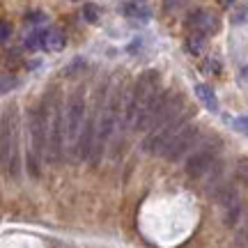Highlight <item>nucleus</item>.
<instances>
[{
    "label": "nucleus",
    "mask_w": 248,
    "mask_h": 248,
    "mask_svg": "<svg viewBox=\"0 0 248 248\" xmlns=\"http://www.w3.org/2000/svg\"><path fill=\"white\" fill-rule=\"evenodd\" d=\"M120 104H122V90L117 88L110 99H108V106L101 108V115H99V126H97V136H94V145L90 152V166L97 168L99 161L104 159V152L106 145L110 140V136L117 126V117H120Z\"/></svg>",
    "instance_id": "nucleus-1"
},
{
    "label": "nucleus",
    "mask_w": 248,
    "mask_h": 248,
    "mask_svg": "<svg viewBox=\"0 0 248 248\" xmlns=\"http://www.w3.org/2000/svg\"><path fill=\"white\" fill-rule=\"evenodd\" d=\"M156 92H159V71H154V69L142 71L140 76L136 78L131 94H129L126 110H124V122H129V126H133L138 113L150 104L152 97H154Z\"/></svg>",
    "instance_id": "nucleus-2"
},
{
    "label": "nucleus",
    "mask_w": 248,
    "mask_h": 248,
    "mask_svg": "<svg viewBox=\"0 0 248 248\" xmlns=\"http://www.w3.org/2000/svg\"><path fill=\"white\" fill-rule=\"evenodd\" d=\"M48 104V101H46ZM64 113H62V101L58 90L51 97V104H48V161L53 163H62V156H64Z\"/></svg>",
    "instance_id": "nucleus-3"
},
{
    "label": "nucleus",
    "mask_w": 248,
    "mask_h": 248,
    "mask_svg": "<svg viewBox=\"0 0 248 248\" xmlns=\"http://www.w3.org/2000/svg\"><path fill=\"white\" fill-rule=\"evenodd\" d=\"M28 129H30V147H32L30 152L37 159H44L48 154V104L46 101L30 110Z\"/></svg>",
    "instance_id": "nucleus-4"
},
{
    "label": "nucleus",
    "mask_w": 248,
    "mask_h": 248,
    "mask_svg": "<svg viewBox=\"0 0 248 248\" xmlns=\"http://www.w3.org/2000/svg\"><path fill=\"white\" fill-rule=\"evenodd\" d=\"M188 117H191V113H182V115H177L172 122L163 124V126H159L156 131H152L150 136H147V140L142 142V147H145V152H150V154H156V156H166V152H168L170 142L177 138V133L184 129L186 124H188Z\"/></svg>",
    "instance_id": "nucleus-5"
},
{
    "label": "nucleus",
    "mask_w": 248,
    "mask_h": 248,
    "mask_svg": "<svg viewBox=\"0 0 248 248\" xmlns=\"http://www.w3.org/2000/svg\"><path fill=\"white\" fill-rule=\"evenodd\" d=\"M83 124H85V97H83V90H76L69 97V104L64 110V140L78 145Z\"/></svg>",
    "instance_id": "nucleus-6"
},
{
    "label": "nucleus",
    "mask_w": 248,
    "mask_h": 248,
    "mask_svg": "<svg viewBox=\"0 0 248 248\" xmlns=\"http://www.w3.org/2000/svg\"><path fill=\"white\" fill-rule=\"evenodd\" d=\"M218 147H221V138H209L207 145H202L198 152H193V154L186 159V175L193 179H202L204 172L214 166Z\"/></svg>",
    "instance_id": "nucleus-7"
},
{
    "label": "nucleus",
    "mask_w": 248,
    "mask_h": 248,
    "mask_svg": "<svg viewBox=\"0 0 248 248\" xmlns=\"http://www.w3.org/2000/svg\"><path fill=\"white\" fill-rule=\"evenodd\" d=\"M198 138H200V129L195 126V124H186L184 129L177 133V138L170 142V147H168V152H166V159L168 161H179L182 156H186V152H191L198 145Z\"/></svg>",
    "instance_id": "nucleus-8"
},
{
    "label": "nucleus",
    "mask_w": 248,
    "mask_h": 248,
    "mask_svg": "<svg viewBox=\"0 0 248 248\" xmlns=\"http://www.w3.org/2000/svg\"><path fill=\"white\" fill-rule=\"evenodd\" d=\"M186 26L191 28L193 32H202V35H212L218 30V18L214 16L212 12L207 9H198V12H191L188 18H186Z\"/></svg>",
    "instance_id": "nucleus-9"
},
{
    "label": "nucleus",
    "mask_w": 248,
    "mask_h": 248,
    "mask_svg": "<svg viewBox=\"0 0 248 248\" xmlns=\"http://www.w3.org/2000/svg\"><path fill=\"white\" fill-rule=\"evenodd\" d=\"M44 48L46 51H55V53L64 48V35L58 28H51V30L44 32Z\"/></svg>",
    "instance_id": "nucleus-10"
},
{
    "label": "nucleus",
    "mask_w": 248,
    "mask_h": 248,
    "mask_svg": "<svg viewBox=\"0 0 248 248\" xmlns=\"http://www.w3.org/2000/svg\"><path fill=\"white\" fill-rule=\"evenodd\" d=\"M195 94H198V99H200L209 110H218V99H216V94H214V90L209 88V85L198 83V85H195Z\"/></svg>",
    "instance_id": "nucleus-11"
},
{
    "label": "nucleus",
    "mask_w": 248,
    "mask_h": 248,
    "mask_svg": "<svg viewBox=\"0 0 248 248\" xmlns=\"http://www.w3.org/2000/svg\"><path fill=\"white\" fill-rule=\"evenodd\" d=\"M239 218H241V200H234V202L223 207V221H225L228 228H234Z\"/></svg>",
    "instance_id": "nucleus-12"
},
{
    "label": "nucleus",
    "mask_w": 248,
    "mask_h": 248,
    "mask_svg": "<svg viewBox=\"0 0 248 248\" xmlns=\"http://www.w3.org/2000/svg\"><path fill=\"white\" fill-rule=\"evenodd\" d=\"M120 12L129 18H150V9H145L142 5H136V2H124Z\"/></svg>",
    "instance_id": "nucleus-13"
},
{
    "label": "nucleus",
    "mask_w": 248,
    "mask_h": 248,
    "mask_svg": "<svg viewBox=\"0 0 248 248\" xmlns=\"http://www.w3.org/2000/svg\"><path fill=\"white\" fill-rule=\"evenodd\" d=\"M204 39H207V35H202V32H193V35H188V39H186V48H188V53H202L204 48Z\"/></svg>",
    "instance_id": "nucleus-14"
},
{
    "label": "nucleus",
    "mask_w": 248,
    "mask_h": 248,
    "mask_svg": "<svg viewBox=\"0 0 248 248\" xmlns=\"http://www.w3.org/2000/svg\"><path fill=\"white\" fill-rule=\"evenodd\" d=\"M14 88H16V76L2 71V74H0V94H7V92H12Z\"/></svg>",
    "instance_id": "nucleus-15"
},
{
    "label": "nucleus",
    "mask_w": 248,
    "mask_h": 248,
    "mask_svg": "<svg viewBox=\"0 0 248 248\" xmlns=\"http://www.w3.org/2000/svg\"><path fill=\"white\" fill-rule=\"evenodd\" d=\"M85 67H88V64H85V60H83V58H76V60L71 62V64H67V69H64V76H76V74H80V71H85Z\"/></svg>",
    "instance_id": "nucleus-16"
},
{
    "label": "nucleus",
    "mask_w": 248,
    "mask_h": 248,
    "mask_svg": "<svg viewBox=\"0 0 248 248\" xmlns=\"http://www.w3.org/2000/svg\"><path fill=\"white\" fill-rule=\"evenodd\" d=\"M39 46H44V32H32V35L26 39V48H30V51H37Z\"/></svg>",
    "instance_id": "nucleus-17"
},
{
    "label": "nucleus",
    "mask_w": 248,
    "mask_h": 248,
    "mask_svg": "<svg viewBox=\"0 0 248 248\" xmlns=\"http://www.w3.org/2000/svg\"><path fill=\"white\" fill-rule=\"evenodd\" d=\"M83 16H85V21H88V23H97V21H99V9H97V5L88 2V5L83 7Z\"/></svg>",
    "instance_id": "nucleus-18"
},
{
    "label": "nucleus",
    "mask_w": 248,
    "mask_h": 248,
    "mask_svg": "<svg viewBox=\"0 0 248 248\" xmlns=\"http://www.w3.org/2000/svg\"><path fill=\"white\" fill-rule=\"evenodd\" d=\"M237 177L248 186V159H239L237 161Z\"/></svg>",
    "instance_id": "nucleus-19"
},
{
    "label": "nucleus",
    "mask_w": 248,
    "mask_h": 248,
    "mask_svg": "<svg viewBox=\"0 0 248 248\" xmlns=\"http://www.w3.org/2000/svg\"><path fill=\"white\" fill-rule=\"evenodd\" d=\"M232 124H234V129H237V131H241L244 136H248V115L237 117V120H234Z\"/></svg>",
    "instance_id": "nucleus-20"
},
{
    "label": "nucleus",
    "mask_w": 248,
    "mask_h": 248,
    "mask_svg": "<svg viewBox=\"0 0 248 248\" xmlns=\"http://www.w3.org/2000/svg\"><path fill=\"white\" fill-rule=\"evenodd\" d=\"M9 35H12V26H9V21H0V42H7Z\"/></svg>",
    "instance_id": "nucleus-21"
},
{
    "label": "nucleus",
    "mask_w": 248,
    "mask_h": 248,
    "mask_svg": "<svg viewBox=\"0 0 248 248\" xmlns=\"http://www.w3.org/2000/svg\"><path fill=\"white\" fill-rule=\"evenodd\" d=\"M26 21H28V23H42V21H46V16L42 14V12H28Z\"/></svg>",
    "instance_id": "nucleus-22"
},
{
    "label": "nucleus",
    "mask_w": 248,
    "mask_h": 248,
    "mask_svg": "<svg viewBox=\"0 0 248 248\" xmlns=\"http://www.w3.org/2000/svg\"><path fill=\"white\" fill-rule=\"evenodd\" d=\"M0 161H2V131H0Z\"/></svg>",
    "instance_id": "nucleus-23"
},
{
    "label": "nucleus",
    "mask_w": 248,
    "mask_h": 248,
    "mask_svg": "<svg viewBox=\"0 0 248 248\" xmlns=\"http://www.w3.org/2000/svg\"><path fill=\"white\" fill-rule=\"evenodd\" d=\"M223 2H225V5H232V2H234V0H223Z\"/></svg>",
    "instance_id": "nucleus-24"
}]
</instances>
